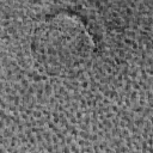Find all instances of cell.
Wrapping results in <instances>:
<instances>
[{"label": "cell", "instance_id": "cell-1", "mask_svg": "<svg viewBox=\"0 0 153 153\" xmlns=\"http://www.w3.org/2000/svg\"><path fill=\"white\" fill-rule=\"evenodd\" d=\"M93 51L94 41L86 24L71 12L48 16L32 33V56L50 74H67L84 68Z\"/></svg>", "mask_w": 153, "mask_h": 153}]
</instances>
